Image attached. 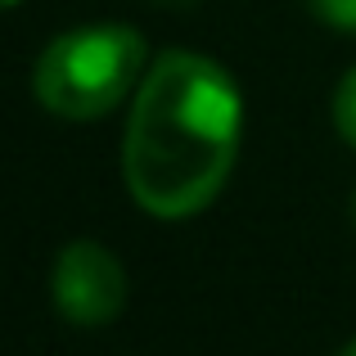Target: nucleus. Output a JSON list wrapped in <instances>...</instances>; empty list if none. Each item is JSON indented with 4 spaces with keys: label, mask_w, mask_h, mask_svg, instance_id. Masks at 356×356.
<instances>
[{
    "label": "nucleus",
    "mask_w": 356,
    "mask_h": 356,
    "mask_svg": "<svg viewBox=\"0 0 356 356\" xmlns=\"http://www.w3.org/2000/svg\"><path fill=\"white\" fill-rule=\"evenodd\" d=\"M9 5H18V0H0V9H9Z\"/></svg>",
    "instance_id": "8"
},
{
    "label": "nucleus",
    "mask_w": 356,
    "mask_h": 356,
    "mask_svg": "<svg viewBox=\"0 0 356 356\" xmlns=\"http://www.w3.org/2000/svg\"><path fill=\"white\" fill-rule=\"evenodd\" d=\"M334 122H339V131H343V140L356 149V68L343 77V86H339V95H334Z\"/></svg>",
    "instance_id": "4"
},
{
    "label": "nucleus",
    "mask_w": 356,
    "mask_h": 356,
    "mask_svg": "<svg viewBox=\"0 0 356 356\" xmlns=\"http://www.w3.org/2000/svg\"><path fill=\"white\" fill-rule=\"evenodd\" d=\"M145 68V36L127 23H90L63 32L36 59L32 90L50 113L90 122L127 99Z\"/></svg>",
    "instance_id": "2"
},
{
    "label": "nucleus",
    "mask_w": 356,
    "mask_h": 356,
    "mask_svg": "<svg viewBox=\"0 0 356 356\" xmlns=\"http://www.w3.org/2000/svg\"><path fill=\"white\" fill-rule=\"evenodd\" d=\"M239 90L221 63L167 50L136 95L122 145L131 199L163 221L194 217L221 194L239 154Z\"/></svg>",
    "instance_id": "1"
},
{
    "label": "nucleus",
    "mask_w": 356,
    "mask_h": 356,
    "mask_svg": "<svg viewBox=\"0 0 356 356\" xmlns=\"http://www.w3.org/2000/svg\"><path fill=\"white\" fill-rule=\"evenodd\" d=\"M158 5H172V9H181V5H194V0H158Z\"/></svg>",
    "instance_id": "6"
},
{
    "label": "nucleus",
    "mask_w": 356,
    "mask_h": 356,
    "mask_svg": "<svg viewBox=\"0 0 356 356\" xmlns=\"http://www.w3.org/2000/svg\"><path fill=\"white\" fill-rule=\"evenodd\" d=\"M316 18L330 27H339V32H356V0H312Z\"/></svg>",
    "instance_id": "5"
},
{
    "label": "nucleus",
    "mask_w": 356,
    "mask_h": 356,
    "mask_svg": "<svg viewBox=\"0 0 356 356\" xmlns=\"http://www.w3.org/2000/svg\"><path fill=\"white\" fill-rule=\"evenodd\" d=\"M352 217H356V199H352Z\"/></svg>",
    "instance_id": "9"
},
{
    "label": "nucleus",
    "mask_w": 356,
    "mask_h": 356,
    "mask_svg": "<svg viewBox=\"0 0 356 356\" xmlns=\"http://www.w3.org/2000/svg\"><path fill=\"white\" fill-rule=\"evenodd\" d=\"M54 302L72 325H108L127 302L122 261L95 239H72L54 261Z\"/></svg>",
    "instance_id": "3"
},
{
    "label": "nucleus",
    "mask_w": 356,
    "mask_h": 356,
    "mask_svg": "<svg viewBox=\"0 0 356 356\" xmlns=\"http://www.w3.org/2000/svg\"><path fill=\"white\" fill-rule=\"evenodd\" d=\"M339 356H356V339H352V343H348V348H343Z\"/></svg>",
    "instance_id": "7"
}]
</instances>
